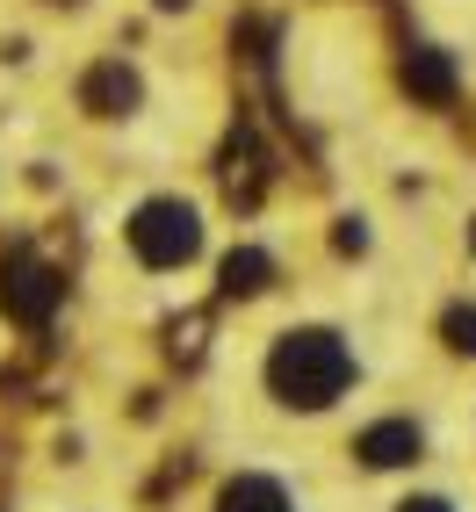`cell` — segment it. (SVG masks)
I'll use <instances>...</instances> for the list:
<instances>
[{"instance_id": "cell-1", "label": "cell", "mask_w": 476, "mask_h": 512, "mask_svg": "<svg viewBox=\"0 0 476 512\" xmlns=\"http://www.w3.org/2000/svg\"><path fill=\"white\" fill-rule=\"evenodd\" d=\"M267 383H275V397L296 404V412H325V404L354 383V354L339 347L332 332L303 325V332L275 339V354H267Z\"/></svg>"}, {"instance_id": "cell-2", "label": "cell", "mask_w": 476, "mask_h": 512, "mask_svg": "<svg viewBox=\"0 0 476 512\" xmlns=\"http://www.w3.org/2000/svg\"><path fill=\"white\" fill-rule=\"evenodd\" d=\"M130 246H138L145 267H188L202 253V224H195L188 202L159 195V202H145V210L130 217Z\"/></svg>"}, {"instance_id": "cell-3", "label": "cell", "mask_w": 476, "mask_h": 512, "mask_svg": "<svg viewBox=\"0 0 476 512\" xmlns=\"http://www.w3.org/2000/svg\"><path fill=\"white\" fill-rule=\"evenodd\" d=\"M58 303V275L37 260V253H8L0 260V311L22 318V325H44Z\"/></svg>"}, {"instance_id": "cell-4", "label": "cell", "mask_w": 476, "mask_h": 512, "mask_svg": "<svg viewBox=\"0 0 476 512\" xmlns=\"http://www.w3.org/2000/svg\"><path fill=\"white\" fill-rule=\"evenodd\" d=\"M80 101L94 116H130V109H138V73H130L123 58H101L94 73L80 80Z\"/></svg>"}, {"instance_id": "cell-5", "label": "cell", "mask_w": 476, "mask_h": 512, "mask_svg": "<svg viewBox=\"0 0 476 512\" xmlns=\"http://www.w3.org/2000/svg\"><path fill=\"white\" fill-rule=\"evenodd\" d=\"M354 455L368 469H404V462H419V426L412 419H383V426H368L354 440Z\"/></svg>"}, {"instance_id": "cell-6", "label": "cell", "mask_w": 476, "mask_h": 512, "mask_svg": "<svg viewBox=\"0 0 476 512\" xmlns=\"http://www.w3.org/2000/svg\"><path fill=\"white\" fill-rule=\"evenodd\" d=\"M404 94L412 101H455V65H448V51H426V44H412L404 51Z\"/></svg>"}, {"instance_id": "cell-7", "label": "cell", "mask_w": 476, "mask_h": 512, "mask_svg": "<svg viewBox=\"0 0 476 512\" xmlns=\"http://www.w3.org/2000/svg\"><path fill=\"white\" fill-rule=\"evenodd\" d=\"M224 188H231V202H260V188H267V166H260V145L238 130V138L224 145Z\"/></svg>"}, {"instance_id": "cell-8", "label": "cell", "mask_w": 476, "mask_h": 512, "mask_svg": "<svg viewBox=\"0 0 476 512\" xmlns=\"http://www.w3.org/2000/svg\"><path fill=\"white\" fill-rule=\"evenodd\" d=\"M217 512H289V498L275 476H238V484H224Z\"/></svg>"}, {"instance_id": "cell-9", "label": "cell", "mask_w": 476, "mask_h": 512, "mask_svg": "<svg viewBox=\"0 0 476 512\" xmlns=\"http://www.w3.org/2000/svg\"><path fill=\"white\" fill-rule=\"evenodd\" d=\"M267 282H275V260H267L260 246H238L224 260V296H260Z\"/></svg>"}, {"instance_id": "cell-10", "label": "cell", "mask_w": 476, "mask_h": 512, "mask_svg": "<svg viewBox=\"0 0 476 512\" xmlns=\"http://www.w3.org/2000/svg\"><path fill=\"white\" fill-rule=\"evenodd\" d=\"M440 332H448L455 354H476V311H469V303H455V311L440 318Z\"/></svg>"}, {"instance_id": "cell-11", "label": "cell", "mask_w": 476, "mask_h": 512, "mask_svg": "<svg viewBox=\"0 0 476 512\" xmlns=\"http://www.w3.org/2000/svg\"><path fill=\"white\" fill-rule=\"evenodd\" d=\"M202 332H210V318H202V311L174 325V354H181V361H195V354H202Z\"/></svg>"}, {"instance_id": "cell-12", "label": "cell", "mask_w": 476, "mask_h": 512, "mask_svg": "<svg viewBox=\"0 0 476 512\" xmlns=\"http://www.w3.org/2000/svg\"><path fill=\"white\" fill-rule=\"evenodd\" d=\"M361 246H368V231L347 217V224H339V253H361Z\"/></svg>"}, {"instance_id": "cell-13", "label": "cell", "mask_w": 476, "mask_h": 512, "mask_svg": "<svg viewBox=\"0 0 476 512\" xmlns=\"http://www.w3.org/2000/svg\"><path fill=\"white\" fill-rule=\"evenodd\" d=\"M397 512H455V505H448V498H404Z\"/></svg>"}, {"instance_id": "cell-14", "label": "cell", "mask_w": 476, "mask_h": 512, "mask_svg": "<svg viewBox=\"0 0 476 512\" xmlns=\"http://www.w3.org/2000/svg\"><path fill=\"white\" fill-rule=\"evenodd\" d=\"M159 8H188V0H159Z\"/></svg>"}]
</instances>
